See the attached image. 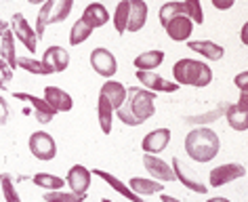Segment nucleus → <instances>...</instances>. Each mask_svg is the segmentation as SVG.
<instances>
[{
    "instance_id": "obj_1",
    "label": "nucleus",
    "mask_w": 248,
    "mask_h": 202,
    "mask_svg": "<svg viewBox=\"0 0 248 202\" xmlns=\"http://www.w3.org/2000/svg\"><path fill=\"white\" fill-rule=\"evenodd\" d=\"M156 114V93L147 89H126V101L118 109V120L126 126H139Z\"/></svg>"
},
{
    "instance_id": "obj_2",
    "label": "nucleus",
    "mask_w": 248,
    "mask_h": 202,
    "mask_svg": "<svg viewBox=\"0 0 248 202\" xmlns=\"http://www.w3.org/2000/svg\"><path fill=\"white\" fill-rule=\"evenodd\" d=\"M221 150V139L215 131L206 126H198L187 133L185 137V152L196 162H210L215 160Z\"/></svg>"
},
{
    "instance_id": "obj_3",
    "label": "nucleus",
    "mask_w": 248,
    "mask_h": 202,
    "mask_svg": "<svg viewBox=\"0 0 248 202\" xmlns=\"http://www.w3.org/2000/svg\"><path fill=\"white\" fill-rule=\"evenodd\" d=\"M172 76H175V82L179 87H198L204 89L213 82V70L204 63V61L198 59H179L175 65H172Z\"/></svg>"
},
{
    "instance_id": "obj_4",
    "label": "nucleus",
    "mask_w": 248,
    "mask_h": 202,
    "mask_svg": "<svg viewBox=\"0 0 248 202\" xmlns=\"http://www.w3.org/2000/svg\"><path fill=\"white\" fill-rule=\"evenodd\" d=\"M28 145H30L32 156L38 158L42 162H48L57 156V143H55V139L45 131H36V133L30 135Z\"/></svg>"
},
{
    "instance_id": "obj_5",
    "label": "nucleus",
    "mask_w": 248,
    "mask_h": 202,
    "mask_svg": "<svg viewBox=\"0 0 248 202\" xmlns=\"http://www.w3.org/2000/svg\"><path fill=\"white\" fill-rule=\"evenodd\" d=\"M246 175V169L242 164H235V162H229V164H221V167H215L208 175V183L213 187H221V186H227L235 179Z\"/></svg>"
},
{
    "instance_id": "obj_6",
    "label": "nucleus",
    "mask_w": 248,
    "mask_h": 202,
    "mask_svg": "<svg viewBox=\"0 0 248 202\" xmlns=\"http://www.w3.org/2000/svg\"><path fill=\"white\" fill-rule=\"evenodd\" d=\"M91 67L99 76L111 78L118 70V63H116V57L108 51V48L99 47V48H93V53H91Z\"/></svg>"
},
{
    "instance_id": "obj_7",
    "label": "nucleus",
    "mask_w": 248,
    "mask_h": 202,
    "mask_svg": "<svg viewBox=\"0 0 248 202\" xmlns=\"http://www.w3.org/2000/svg\"><path fill=\"white\" fill-rule=\"evenodd\" d=\"M11 30H13L15 38H19V42L28 51H36V45H38V38H36V30L30 28L28 19L21 13H15L13 19H11Z\"/></svg>"
},
{
    "instance_id": "obj_8",
    "label": "nucleus",
    "mask_w": 248,
    "mask_h": 202,
    "mask_svg": "<svg viewBox=\"0 0 248 202\" xmlns=\"http://www.w3.org/2000/svg\"><path fill=\"white\" fill-rule=\"evenodd\" d=\"M91 169L82 167V164H74V167L67 171V177H65V183L70 186V192L74 194H80V196H86L91 187Z\"/></svg>"
},
{
    "instance_id": "obj_9",
    "label": "nucleus",
    "mask_w": 248,
    "mask_h": 202,
    "mask_svg": "<svg viewBox=\"0 0 248 202\" xmlns=\"http://www.w3.org/2000/svg\"><path fill=\"white\" fill-rule=\"evenodd\" d=\"M164 32L175 42H187L191 32H194V21H191L187 15H177V17H172L170 21H166Z\"/></svg>"
},
{
    "instance_id": "obj_10",
    "label": "nucleus",
    "mask_w": 248,
    "mask_h": 202,
    "mask_svg": "<svg viewBox=\"0 0 248 202\" xmlns=\"http://www.w3.org/2000/svg\"><path fill=\"white\" fill-rule=\"evenodd\" d=\"M143 167L147 169V173L152 175V179H156V181H164V183L177 181L175 171L170 169V164H166L162 158H158L156 154H145L143 156Z\"/></svg>"
},
{
    "instance_id": "obj_11",
    "label": "nucleus",
    "mask_w": 248,
    "mask_h": 202,
    "mask_svg": "<svg viewBox=\"0 0 248 202\" xmlns=\"http://www.w3.org/2000/svg\"><path fill=\"white\" fill-rule=\"evenodd\" d=\"M137 80L143 84L147 91H154V93H175L181 87L177 82H170V80H164L160 74L156 72H143V70H137Z\"/></svg>"
},
{
    "instance_id": "obj_12",
    "label": "nucleus",
    "mask_w": 248,
    "mask_h": 202,
    "mask_svg": "<svg viewBox=\"0 0 248 202\" xmlns=\"http://www.w3.org/2000/svg\"><path fill=\"white\" fill-rule=\"evenodd\" d=\"M170 143V131L169 128H156V131H150L141 141V148H143L145 154H160V152L166 150V145Z\"/></svg>"
},
{
    "instance_id": "obj_13",
    "label": "nucleus",
    "mask_w": 248,
    "mask_h": 202,
    "mask_svg": "<svg viewBox=\"0 0 248 202\" xmlns=\"http://www.w3.org/2000/svg\"><path fill=\"white\" fill-rule=\"evenodd\" d=\"M13 97H15V99H19V101H28L30 106L34 108L36 120H38L40 124H48V122L53 120V116L57 114L45 99H40V97H36V95H30V93H15Z\"/></svg>"
},
{
    "instance_id": "obj_14",
    "label": "nucleus",
    "mask_w": 248,
    "mask_h": 202,
    "mask_svg": "<svg viewBox=\"0 0 248 202\" xmlns=\"http://www.w3.org/2000/svg\"><path fill=\"white\" fill-rule=\"evenodd\" d=\"M42 63H45L53 74H59V72L67 70V65H70V53H67L63 47H48L45 55H42Z\"/></svg>"
},
{
    "instance_id": "obj_15",
    "label": "nucleus",
    "mask_w": 248,
    "mask_h": 202,
    "mask_svg": "<svg viewBox=\"0 0 248 202\" xmlns=\"http://www.w3.org/2000/svg\"><path fill=\"white\" fill-rule=\"evenodd\" d=\"M45 101L51 106L55 112H70L74 108V99L70 97V93H65L63 89L59 87H45Z\"/></svg>"
},
{
    "instance_id": "obj_16",
    "label": "nucleus",
    "mask_w": 248,
    "mask_h": 202,
    "mask_svg": "<svg viewBox=\"0 0 248 202\" xmlns=\"http://www.w3.org/2000/svg\"><path fill=\"white\" fill-rule=\"evenodd\" d=\"M172 171H175L177 181H181L185 187L191 189V192H196V194H206L208 192V186H204L200 179H196V177L189 173V169H185L181 164L179 158H172Z\"/></svg>"
},
{
    "instance_id": "obj_17",
    "label": "nucleus",
    "mask_w": 248,
    "mask_h": 202,
    "mask_svg": "<svg viewBox=\"0 0 248 202\" xmlns=\"http://www.w3.org/2000/svg\"><path fill=\"white\" fill-rule=\"evenodd\" d=\"M93 175H97V177H101V179L108 183V186H111V189H116L120 196H124L126 200H131V202H143V196H139V194H135L131 187L126 186V183H122L118 177H114L111 173H105L103 169H93L91 171Z\"/></svg>"
},
{
    "instance_id": "obj_18",
    "label": "nucleus",
    "mask_w": 248,
    "mask_h": 202,
    "mask_svg": "<svg viewBox=\"0 0 248 202\" xmlns=\"http://www.w3.org/2000/svg\"><path fill=\"white\" fill-rule=\"evenodd\" d=\"M187 48L189 51H196L198 55H202L208 61H221L223 55H225V48L213 40H187Z\"/></svg>"
},
{
    "instance_id": "obj_19",
    "label": "nucleus",
    "mask_w": 248,
    "mask_h": 202,
    "mask_svg": "<svg viewBox=\"0 0 248 202\" xmlns=\"http://www.w3.org/2000/svg\"><path fill=\"white\" fill-rule=\"evenodd\" d=\"M80 19H82L91 30H97V28H103L105 23L109 21V13L101 2H91L89 7L84 9V13Z\"/></svg>"
},
{
    "instance_id": "obj_20",
    "label": "nucleus",
    "mask_w": 248,
    "mask_h": 202,
    "mask_svg": "<svg viewBox=\"0 0 248 202\" xmlns=\"http://www.w3.org/2000/svg\"><path fill=\"white\" fill-rule=\"evenodd\" d=\"M147 21V4L143 0H131V11H128V23L126 32L137 34L139 30H143Z\"/></svg>"
},
{
    "instance_id": "obj_21",
    "label": "nucleus",
    "mask_w": 248,
    "mask_h": 202,
    "mask_svg": "<svg viewBox=\"0 0 248 202\" xmlns=\"http://www.w3.org/2000/svg\"><path fill=\"white\" fill-rule=\"evenodd\" d=\"M99 93L105 95L109 99L111 108H114V112H118V109L124 106V101H126V87H124L122 82H118V80H108L101 87Z\"/></svg>"
},
{
    "instance_id": "obj_22",
    "label": "nucleus",
    "mask_w": 248,
    "mask_h": 202,
    "mask_svg": "<svg viewBox=\"0 0 248 202\" xmlns=\"http://www.w3.org/2000/svg\"><path fill=\"white\" fill-rule=\"evenodd\" d=\"M97 116H99V126H101L103 135H109L111 122H114V108H111L108 97L101 93H99V101H97Z\"/></svg>"
},
{
    "instance_id": "obj_23",
    "label": "nucleus",
    "mask_w": 248,
    "mask_h": 202,
    "mask_svg": "<svg viewBox=\"0 0 248 202\" xmlns=\"http://www.w3.org/2000/svg\"><path fill=\"white\" fill-rule=\"evenodd\" d=\"M225 118H227V124L232 126L233 131H246V128H248V109L240 108L238 103L227 106Z\"/></svg>"
},
{
    "instance_id": "obj_24",
    "label": "nucleus",
    "mask_w": 248,
    "mask_h": 202,
    "mask_svg": "<svg viewBox=\"0 0 248 202\" xmlns=\"http://www.w3.org/2000/svg\"><path fill=\"white\" fill-rule=\"evenodd\" d=\"M128 187L139 196H150V194H162L164 186L156 179H143V177H133L128 181Z\"/></svg>"
},
{
    "instance_id": "obj_25",
    "label": "nucleus",
    "mask_w": 248,
    "mask_h": 202,
    "mask_svg": "<svg viewBox=\"0 0 248 202\" xmlns=\"http://www.w3.org/2000/svg\"><path fill=\"white\" fill-rule=\"evenodd\" d=\"M164 61V51H145L135 57V67L143 72H154L156 67L162 65Z\"/></svg>"
},
{
    "instance_id": "obj_26",
    "label": "nucleus",
    "mask_w": 248,
    "mask_h": 202,
    "mask_svg": "<svg viewBox=\"0 0 248 202\" xmlns=\"http://www.w3.org/2000/svg\"><path fill=\"white\" fill-rule=\"evenodd\" d=\"M0 59H4L11 65V70L17 67V51H15V34L13 30H4L2 47H0Z\"/></svg>"
},
{
    "instance_id": "obj_27",
    "label": "nucleus",
    "mask_w": 248,
    "mask_h": 202,
    "mask_svg": "<svg viewBox=\"0 0 248 202\" xmlns=\"http://www.w3.org/2000/svg\"><path fill=\"white\" fill-rule=\"evenodd\" d=\"M55 4H57L55 0H46V2L40 7V13L36 17V38H38V42L42 40V36H45V28L51 23V15H53Z\"/></svg>"
},
{
    "instance_id": "obj_28",
    "label": "nucleus",
    "mask_w": 248,
    "mask_h": 202,
    "mask_svg": "<svg viewBox=\"0 0 248 202\" xmlns=\"http://www.w3.org/2000/svg\"><path fill=\"white\" fill-rule=\"evenodd\" d=\"M32 181H34V186L46 189V192H55V189H61L65 186V179H61L57 175H48V173H36L32 177Z\"/></svg>"
},
{
    "instance_id": "obj_29",
    "label": "nucleus",
    "mask_w": 248,
    "mask_h": 202,
    "mask_svg": "<svg viewBox=\"0 0 248 202\" xmlns=\"http://www.w3.org/2000/svg\"><path fill=\"white\" fill-rule=\"evenodd\" d=\"M128 11H131V0H120L116 7V13H114V28L118 34H124L126 32V23H128Z\"/></svg>"
},
{
    "instance_id": "obj_30",
    "label": "nucleus",
    "mask_w": 248,
    "mask_h": 202,
    "mask_svg": "<svg viewBox=\"0 0 248 202\" xmlns=\"http://www.w3.org/2000/svg\"><path fill=\"white\" fill-rule=\"evenodd\" d=\"M17 67H21V70L30 72V74H36V76H48L53 74L48 67L42 63V61H36L32 57H17Z\"/></svg>"
},
{
    "instance_id": "obj_31",
    "label": "nucleus",
    "mask_w": 248,
    "mask_h": 202,
    "mask_svg": "<svg viewBox=\"0 0 248 202\" xmlns=\"http://www.w3.org/2000/svg\"><path fill=\"white\" fill-rule=\"evenodd\" d=\"M177 15H187L185 13V4L183 2H177V0H170V2H166L160 7V23H162V28L166 26V21H170L172 17H177Z\"/></svg>"
},
{
    "instance_id": "obj_32",
    "label": "nucleus",
    "mask_w": 248,
    "mask_h": 202,
    "mask_svg": "<svg viewBox=\"0 0 248 202\" xmlns=\"http://www.w3.org/2000/svg\"><path fill=\"white\" fill-rule=\"evenodd\" d=\"M91 34H93V30L86 26L82 19H78V21L72 26V32H70V47L82 45V42H86V40L91 38Z\"/></svg>"
},
{
    "instance_id": "obj_33",
    "label": "nucleus",
    "mask_w": 248,
    "mask_h": 202,
    "mask_svg": "<svg viewBox=\"0 0 248 202\" xmlns=\"http://www.w3.org/2000/svg\"><path fill=\"white\" fill-rule=\"evenodd\" d=\"M45 202H84L86 196H80V194H74V192H61V189H55V192H46L45 196Z\"/></svg>"
},
{
    "instance_id": "obj_34",
    "label": "nucleus",
    "mask_w": 248,
    "mask_h": 202,
    "mask_svg": "<svg viewBox=\"0 0 248 202\" xmlns=\"http://www.w3.org/2000/svg\"><path fill=\"white\" fill-rule=\"evenodd\" d=\"M0 183H2V196L7 202H21L19 194L15 189V183H13V175L11 173H2L0 175Z\"/></svg>"
},
{
    "instance_id": "obj_35",
    "label": "nucleus",
    "mask_w": 248,
    "mask_h": 202,
    "mask_svg": "<svg viewBox=\"0 0 248 202\" xmlns=\"http://www.w3.org/2000/svg\"><path fill=\"white\" fill-rule=\"evenodd\" d=\"M72 9H74V0H59V2L55 4V9H53L51 23L65 21L67 17H70V13H72Z\"/></svg>"
},
{
    "instance_id": "obj_36",
    "label": "nucleus",
    "mask_w": 248,
    "mask_h": 202,
    "mask_svg": "<svg viewBox=\"0 0 248 202\" xmlns=\"http://www.w3.org/2000/svg\"><path fill=\"white\" fill-rule=\"evenodd\" d=\"M185 4V13H187V17L194 23H198V26H202L204 23V11H202V2L200 0H183Z\"/></svg>"
},
{
    "instance_id": "obj_37",
    "label": "nucleus",
    "mask_w": 248,
    "mask_h": 202,
    "mask_svg": "<svg viewBox=\"0 0 248 202\" xmlns=\"http://www.w3.org/2000/svg\"><path fill=\"white\" fill-rule=\"evenodd\" d=\"M13 80V70L4 59H0V91H4L9 87V82Z\"/></svg>"
},
{
    "instance_id": "obj_38",
    "label": "nucleus",
    "mask_w": 248,
    "mask_h": 202,
    "mask_svg": "<svg viewBox=\"0 0 248 202\" xmlns=\"http://www.w3.org/2000/svg\"><path fill=\"white\" fill-rule=\"evenodd\" d=\"M227 106H229V103H221V106L217 108L215 112H210V114H206V116H200V118H185V122H213V120H217V116L225 114Z\"/></svg>"
},
{
    "instance_id": "obj_39",
    "label": "nucleus",
    "mask_w": 248,
    "mask_h": 202,
    "mask_svg": "<svg viewBox=\"0 0 248 202\" xmlns=\"http://www.w3.org/2000/svg\"><path fill=\"white\" fill-rule=\"evenodd\" d=\"M9 116H11V106L7 103V99L0 95V126L7 124V122H9Z\"/></svg>"
},
{
    "instance_id": "obj_40",
    "label": "nucleus",
    "mask_w": 248,
    "mask_h": 202,
    "mask_svg": "<svg viewBox=\"0 0 248 202\" xmlns=\"http://www.w3.org/2000/svg\"><path fill=\"white\" fill-rule=\"evenodd\" d=\"M233 84L242 91V93H248V72H240V74H235Z\"/></svg>"
},
{
    "instance_id": "obj_41",
    "label": "nucleus",
    "mask_w": 248,
    "mask_h": 202,
    "mask_svg": "<svg viewBox=\"0 0 248 202\" xmlns=\"http://www.w3.org/2000/svg\"><path fill=\"white\" fill-rule=\"evenodd\" d=\"M233 2L235 0H213V7L219 9V11H229L233 7Z\"/></svg>"
},
{
    "instance_id": "obj_42",
    "label": "nucleus",
    "mask_w": 248,
    "mask_h": 202,
    "mask_svg": "<svg viewBox=\"0 0 248 202\" xmlns=\"http://www.w3.org/2000/svg\"><path fill=\"white\" fill-rule=\"evenodd\" d=\"M240 40H242V45H246L248 47V21L242 26V30H240Z\"/></svg>"
},
{
    "instance_id": "obj_43",
    "label": "nucleus",
    "mask_w": 248,
    "mask_h": 202,
    "mask_svg": "<svg viewBox=\"0 0 248 202\" xmlns=\"http://www.w3.org/2000/svg\"><path fill=\"white\" fill-rule=\"evenodd\" d=\"M238 106H240V108H244V109H248V93H242V91H240Z\"/></svg>"
},
{
    "instance_id": "obj_44",
    "label": "nucleus",
    "mask_w": 248,
    "mask_h": 202,
    "mask_svg": "<svg viewBox=\"0 0 248 202\" xmlns=\"http://www.w3.org/2000/svg\"><path fill=\"white\" fill-rule=\"evenodd\" d=\"M160 200H162V202H181L179 198H172V196H169V194H162V196H160Z\"/></svg>"
},
{
    "instance_id": "obj_45",
    "label": "nucleus",
    "mask_w": 248,
    "mask_h": 202,
    "mask_svg": "<svg viewBox=\"0 0 248 202\" xmlns=\"http://www.w3.org/2000/svg\"><path fill=\"white\" fill-rule=\"evenodd\" d=\"M4 30H9V23H7V21H2V17H0V38H2Z\"/></svg>"
},
{
    "instance_id": "obj_46",
    "label": "nucleus",
    "mask_w": 248,
    "mask_h": 202,
    "mask_svg": "<svg viewBox=\"0 0 248 202\" xmlns=\"http://www.w3.org/2000/svg\"><path fill=\"white\" fill-rule=\"evenodd\" d=\"M208 202H229L227 198H219V196H217V198H210Z\"/></svg>"
},
{
    "instance_id": "obj_47",
    "label": "nucleus",
    "mask_w": 248,
    "mask_h": 202,
    "mask_svg": "<svg viewBox=\"0 0 248 202\" xmlns=\"http://www.w3.org/2000/svg\"><path fill=\"white\" fill-rule=\"evenodd\" d=\"M28 2H30V4H45L46 0H28Z\"/></svg>"
},
{
    "instance_id": "obj_48",
    "label": "nucleus",
    "mask_w": 248,
    "mask_h": 202,
    "mask_svg": "<svg viewBox=\"0 0 248 202\" xmlns=\"http://www.w3.org/2000/svg\"><path fill=\"white\" fill-rule=\"evenodd\" d=\"M101 202H111V200L109 198H101Z\"/></svg>"
},
{
    "instance_id": "obj_49",
    "label": "nucleus",
    "mask_w": 248,
    "mask_h": 202,
    "mask_svg": "<svg viewBox=\"0 0 248 202\" xmlns=\"http://www.w3.org/2000/svg\"><path fill=\"white\" fill-rule=\"evenodd\" d=\"M9 2H11V0H9Z\"/></svg>"
}]
</instances>
